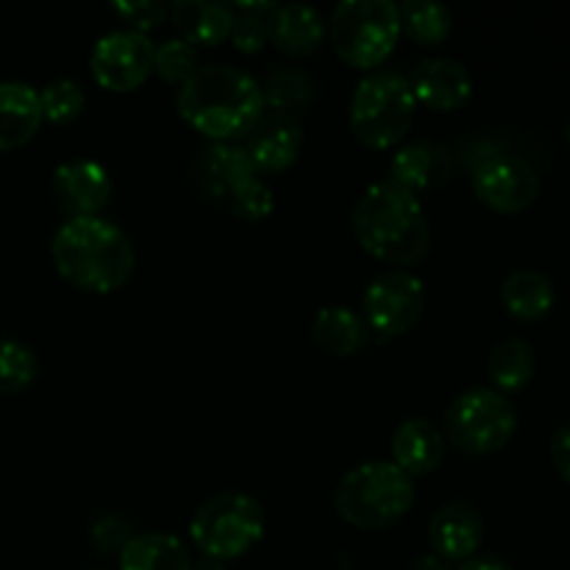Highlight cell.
<instances>
[{"label": "cell", "instance_id": "1", "mask_svg": "<svg viewBox=\"0 0 570 570\" xmlns=\"http://www.w3.org/2000/svg\"><path fill=\"white\" fill-rule=\"evenodd\" d=\"M176 109L212 142H234L248 137L265 117V95L239 67L209 65L178 89Z\"/></svg>", "mask_w": 570, "mask_h": 570}, {"label": "cell", "instance_id": "2", "mask_svg": "<svg viewBox=\"0 0 570 570\" xmlns=\"http://www.w3.org/2000/svg\"><path fill=\"white\" fill-rule=\"evenodd\" d=\"M50 256L56 273L81 293H115L134 273L131 239L104 217H70L56 232Z\"/></svg>", "mask_w": 570, "mask_h": 570}, {"label": "cell", "instance_id": "3", "mask_svg": "<svg viewBox=\"0 0 570 570\" xmlns=\"http://www.w3.org/2000/svg\"><path fill=\"white\" fill-rule=\"evenodd\" d=\"M356 243L387 265H417L429 254V220L417 195L395 184H373L351 215Z\"/></svg>", "mask_w": 570, "mask_h": 570}, {"label": "cell", "instance_id": "4", "mask_svg": "<svg viewBox=\"0 0 570 570\" xmlns=\"http://www.w3.org/2000/svg\"><path fill=\"white\" fill-rule=\"evenodd\" d=\"M415 501L412 479L393 462H365L345 473L334 504L340 518L360 529H384L410 512Z\"/></svg>", "mask_w": 570, "mask_h": 570}, {"label": "cell", "instance_id": "5", "mask_svg": "<svg viewBox=\"0 0 570 570\" xmlns=\"http://www.w3.org/2000/svg\"><path fill=\"white\" fill-rule=\"evenodd\" d=\"M334 53L354 70H373L393 56L401 37L393 0H343L328 26Z\"/></svg>", "mask_w": 570, "mask_h": 570}, {"label": "cell", "instance_id": "6", "mask_svg": "<svg viewBox=\"0 0 570 570\" xmlns=\"http://www.w3.org/2000/svg\"><path fill=\"white\" fill-rule=\"evenodd\" d=\"M417 100L399 72H373L351 98L348 122L354 137L373 150H387L410 134Z\"/></svg>", "mask_w": 570, "mask_h": 570}, {"label": "cell", "instance_id": "7", "mask_svg": "<svg viewBox=\"0 0 570 570\" xmlns=\"http://www.w3.org/2000/svg\"><path fill=\"white\" fill-rule=\"evenodd\" d=\"M195 546L212 560H237L248 554L265 534V512L245 493H220L200 504L189 523Z\"/></svg>", "mask_w": 570, "mask_h": 570}, {"label": "cell", "instance_id": "8", "mask_svg": "<svg viewBox=\"0 0 570 570\" xmlns=\"http://www.w3.org/2000/svg\"><path fill=\"white\" fill-rule=\"evenodd\" d=\"M518 429L515 406L499 390L473 387L456 395L445 412V438L462 454H495Z\"/></svg>", "mask_w": 570, "mask_h": 570}, {"label": "cell", "instance_id": "9", "mask_svg": "<svg viewBox=\"0 0 570 570\" xmlns=\"http://www.w3.org/2000/svg\"><path fill=\"white\" fill-rule=\"evenodd\" d=\"M426 293L423 282L415 273L387 271L373 278L362 298V312L371 332L382 337H399L406 334L423 315Z\"/></svg>", "mask_w": 570, "mask_h": 570}, {"label": "cell", "instance_id": "10", "mask_svg": "<svg viewBox=\"0 0 570 570\" xmlns=\"http://www.w3.org/2000/svg\"><path fill=\"white\" fill-rule=\"evenodd\" d=\"M473 193L493 212L515 215L534 204L540 193V178L527 159L499 148L473 165Z\"/></svg>", "mask_w": 570, "mask_h": 570}, {"label": "cell", "instance_id": "11", "mask_svg": "<svg viewBox=\"0 0 570 570\" xmlns=\"http://www.w3.org/2000/svg\"><path fill=\"white\" fill-rule=\"evenodd\" d=\"M154 50L145 33H106L98 39L89 59L95 81L109 92H134L154 72Z\"/></svg>", "mask_w": 570, "mask_h": 570}, {"label": "cell", "instance_id": "12", "mask_svg": "<svg viewBox=\"0 0 570 570\" xmlns=\"http://www.w3.org/2000/svg\"><path fill=\"white\" fill-rule=\"evenodd\" d=\"M484 540V518L468 501H451L440 507L429 521L432 554L445 562H465L479 554Z\"/></svg>", "mask_w": 570, "mask_h": 570}, {"label": "cell", "instance_id": "13", "mask_svg": "<svg viewBox=\"0 0 570 570\" xmlns=\"http://www.w3.org/2000/svg\"><path fill=\"white\" fill-rule=\"evenodd\" d=\"M53 195L67 215L98 217L111 198V178L98 161H67L53 170Z\"/></svg>", "mask_w": 570, "mask_h": 570}, {"label": "cell", "instance_id": "14", "mask_svg": "<svg viewBox=\"0 0 570 570\" xmlns=\"http://www.w3.org/2000/svg\"><path fill=\"white\" fill-rule=\"evenodd\" d=\"M410 89L417 104L432 111H454L473 95V78L462 61L423 59L410 72Z\"/></svg>", "mask_w": 570, "mask_h": 570}, {"label": "cell", "instance_id": "15", "mask_svg": "<svg viewBox=\"0 0 570 570\" xmlns=\"http://www.w3.org/2000/svg\"><path fill=\"white\" fill-rule=\"evenodd\" d=\"M304 145V128L289 115H265L245 137V154L259 173H282L295 165Z\"/></svg>", "mask_w": 570, "mask_h": 570}, {"label": "cell", "instance_id": "16", "mask_svg": "<svg viewBox=\"0 0 570 570\" xmlns=\"http://www.w3.org/2000/svg\"><path fill=\"white\" fill-rule=\"evenodd\" d=\"M454 176V154L445 145L417 139V142L404 145L395 150L390 161V184L406 189V193H421V189H434Z\"/></svg>", "mask_w": 570, "mask_h": 570}, {"label": "cell", "instance_id": "17", "mask_svg": "<svg viewBox=\"0 0 570 570\" xmlns=\"http://www.w3.org/2000/svg\"><path fill=\"white\" fill-rule=\"evenodd\" d=\"M445 438L426 417H410L393 434V465L406 476H426L443 462Z\"/></svg>", "mask_w": 570, "mask_h": 570}, {"label": "cell", "instance_id": "18", "mask_svg": "<svg viewBox=\"0 0 570 570\" xmlns=\"http://www.w3.org/2000/svg\"><path fill=\"white\" fill-rule=\"evenodd\" d=\"M271 42L287 56H312L326 39V22L321 11L306 3H284L267 17Z\"/></svg>", "mask_w": 570, "mask_h": 570}, {"label": "cell", "instance_id": "19", "mask_svg": "<svg viewBox=\"0 0 570 570\" xmlns=\"http://www.w3.org/2000/svg\"><path fill=\"white\" fill-rule=\"evenodd\" d=\"M42 122L39 92L22 81L0 83V150H17L31 142Z\"/></svg>", "mask_w": 570, "mask_h": 570}, {"label": "cell", "instance_id": "20", "mask_svg": "<svg viewBox=\"0 0 570 570\" xmlns=\"http://www.w3.org/2000/svg\"><path fill=\"white\" fill-rule=\"evenodd\" d=\"M170 14L176 28L181 31L184 42L204 45V48H215V45L226 42L232 37L234 11L228 3H206V0H176L170 6Z\"/></svg>", "mask_w": 570, "mask_h": 570}, {"label": "cell", "instance_id": "21", "mask_svg": "<svg viewBox=\"0 0 570 570\" xmlns=\"http://www.w3.org/2000/svg\"><path fill=\"white\" fill-rule=\"evenodd\" d=\"M198 173L204 187L209 189L212 195H223V198L237 193L239 187L250 184L254 178H259L254 165H250L248 154L234 142L209 145V148L200 154Z\"/></svg>", "mask_w": 570, "mask_h": 570}, {"label": "cell", "instance_id": "22", "mask_svg": "<svg viewBox=\"0 0 570 570\" xmlns=\"http://www.w3.org/2000/svg\"><path fill=\"white\" fill-rule=\"evenodd\" d=\"M312 337L334 356H354L371 343V326L348 306H326L312 323Z\"/></svg>", "mask_w": 570, "mask_h": 570}, {"label": "cell", "instance_id": "23", "mask_svg": "<svg viewBox=\"0 0 570 570\" xmlns=\"http://www.w3.org/2000/svg\"><path fill=\"white\" fill-rule=\"evenodd\" d=\"M120 570H189L187 546L165 532L134 534L126 549L117 554Z\"/></svg>", "mask_w": 570, "mask_h": 570}, {"label": "cell", "instance_id": "24", "mask_svg": "<svg viewBox=\"0 0 570 570\" xmlns=\"http://www.w3.org/2000/svg\"><path fill=\"white\" fill-rule=\"evenodd\" d=\"M501 301H504L507 312L518 321H543L551 309H554V284L549 276L538 271H515L507 276L501 284Z\"/></svg>", "mask_w": 570, "mask_h": 570}, {"label": "cell", "instance_id": "25", "mask_svg": "<svg viewBox=\"0 0 570 570\" xmlns=\"http://www.w3.org/2000/svg\"><path fill=\"white\" fill-rule=\"evenodd\" d=\"M488 376L504 393L523 390L534 376V351L527 340H501L488 360Z\"/></svg>", "mask_w": 570, "mask_h": 570}, {"label": "cell", "instance_id": "26", "mask_svg": "<svg viewBox=\"0 0 570 570\" xmlns=\"http://www.w3.org/2000/svg\"><path fill=\"white\" fill-rule=\"evenodd\" d=\"M401 31L412 42L423 48L443 45L451 33V11L443 3H429V0H406L399 6Z\"/></svg>", "mask_w": 570, "mask_h": 570}, {"label": "cell", "instance_id": "27", "mask_svg": "<svg viewBox=\"0 0 570 570\" xmlns=\"http://www.w3.org/2000/svg\"><path fill=\"white\" fill-rule=\"evenodd\" d=\"M276 3L259 0V3H234V22H232V42L239 53H259L271 39L267 17L273 14Z\"/></svg>", "mask_w": 570, "mask_h": 570}, {"label": "cell", "instance_id": "28", "mask_svg": "<svg viewBox=\"0 0 570 570\" xmlns=\"http://www.w3.org/2000/svg\"><path fill=\"white\" fill-rule=\"evenodd\" d=\"M262 95H265V106H273L276 115L293 117V111L306 109V106L312 104L315 89H312V81L306 72L276 70L271 78H267Z\"/></svg>", "mask_w": 570, "mask_h": 570}, {"label": "cell", "instance_id": "29", "mask_svg": "<svg viewBox=\"0 0 570 570\" xmlns=\"http://www.w3.org/2000/svg\"><path fill=\"white\" fill-rule=\"evenodd\" d=\"M39 360L33 348L17 340H0V395H17L33 384Z\"/></svg>", "mask_w": 570, "mask_h": 570}, {"label": "cell", "instance_id": "30", "mask_svg": "<svg viewBox=\"0 0 570 570\" xmlns=\"http://www.w3.org/2000/svg\"><path fill=\"white\" fill-rule=\"evenodd\" d=\"M83 89L78 87L70 78H59V81H50L48 87H42L39 92V109H42V120L53 122V126H70L72 120H78V115L83 111Z\"/></svg>", "mask_w": 570, "mask_h": 570}, {"label": "cell", "instance_id": "31", "mask_svg": "<svg viewBox=\"0 0 570 570\" xmlns=\"http://www.w3.org/2000/svg\"><path fill=\"white\" fill-rule=\"evenodd\" d=\"M154 70L159 72L161 81L184 87L200 70L198 50L184 39H167L154 50Z\"/></svg>", "mask_w": 570, "mask_h": 570}, {"label": "cell", "instance_id": "32", "mask_svg": "<svg viewBox=\"0 0 570 570\" xmlns=\"http://www.w3.org/2000/svg\"><path fill=\"white\" fill-rule=\"evenodd\" d=\"M226 200H228V209L248 223H262L265 217H271L273 204H276V200H273L271 187H267L265 181H259V178H254L250 184L239 187L237 193L228 195Z\"/></svg>", "mask_w": 570, "mask_h": 570}, {"label": "cell", "instance_id": "33", "mask_svg": "<svg viewBox=\"0 0 570 570\" xmlns=\"http://www.w3.org/2000/svg\"><path fill=\"white\" fill-rule=\"evenodd\" d=\"M115 14L128 26V31L145 33L159 28L170 14V6L161 0H128V3H115Z\"/></svg>", "mask_w": 570, "mask_h": 570}, {"label": "cell", "instance_id": "34", "mask_svg": "<svg viewBox=\"0 0 570 570\" xmlns=\"http://www.w3.org/2000/svg\"><path fill=\"white\" fill-rule=\"evenodd\" d=\"M92 546L98 554H120L128 546V540L134 538V529L126 518L120 515H100L98 521L92 523Z\"/></svg>", "mask_w": 570, "mask_h": 570}, {"label": "cell", "instance_id": "35", "mask_svg": "<svg viewBox=\"0 0 570 570\" xmlns=\"http://www.w3.org/2000/svg\"><path fill=\"white\" fill-rule=\"evenodd\" d=\"M551 462H554L557 473L570 484V423L557 429L554 440H551Z\"/></svg>", "mask_w": 570, "mask_h": 570}, {"label": "cell", "instance_id": "36", "mask_svg": "<svg viewBox=\"0 0 570 570\" xmlns=\"http://www.w3.org/2000/svg\"><path fill=\"white\" fill-rule=\"evenodd\" d=\"M456 570H512V566L495 554H476L471 557V560L460 562V568Z\"/></svg>", "mask_w": 570, "mask_h": 570}, {"label": "cell", "instance_id": "37", "mask_svg": "<svg viewBox=\"0 0 570 570\" xmlns=\"http://www.w3.org/2000/svg\"><path fill=\"white\" fill-rule=\"evenodd\" d=\"M410 570H451V566L445 560H440L438 554H423L412 562Z\"/></svg>", "mask_w": 570, "mask_h": 570}, {"label": "cell", "instance_id": "38", "mask_svg": "<svg viewBox=\"0 0 570 570\" xmlns=\"http://www.w3.org/2000/svg\"><path fill=\"white\" fill-rule=\"evenodd\" d=\"M189 570H226V562H220V560H212V557H204V560H198L195 562L193 568Z\"/></svg>", "mask_w": 570, "mask_h": 570}, {"label": "cell", "instance_id": "39", "mask_svg": "<svg viewBox=\"0 0 570 570\" xmlns=\"http://www.w3.org/2000/svg\"><path fill=\"white\" fill-rule=\"evenodd\" d=\"M566 139H568V145H570V117H568V126H566Z\"/></svg>", "mask_w": 570, "mask_h": 570}]
</instances>
